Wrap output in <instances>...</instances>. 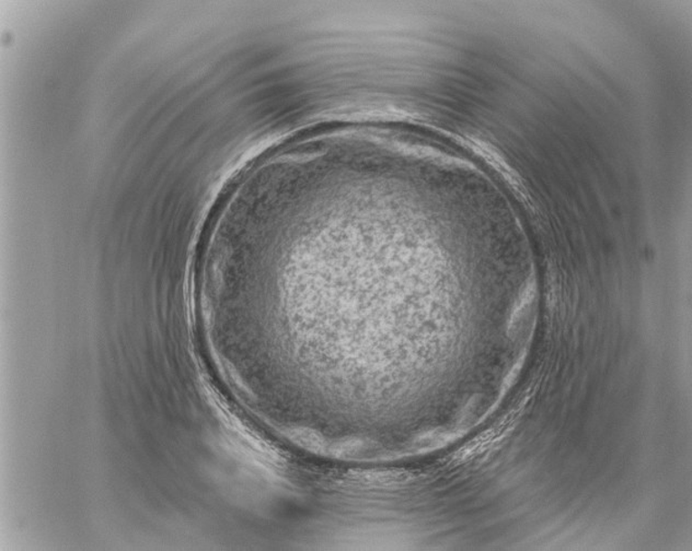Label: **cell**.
<instances>
[{"label":"cell","instance_id":"cell-1","mask_svg":"<svg viewBox=\"0 0 692 551\" xmlns=\"http://www.w3.org/2000/svg\"><path fill=\"white\" fill-rule=\"evenodd\" d=\"M516 416H507L496 426L486 430L484 433L480 434L468 444H466L463 449H460L454 456V461L457 463H464V461H470L482 453H485L486 450H489L492 445H495L497 441H501L505 437L507 432L515 426Z\"/></svg>","mask_w":692,"mask_h":551}]
</instances>
